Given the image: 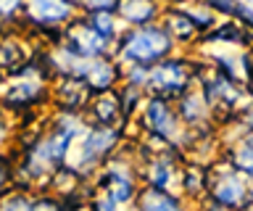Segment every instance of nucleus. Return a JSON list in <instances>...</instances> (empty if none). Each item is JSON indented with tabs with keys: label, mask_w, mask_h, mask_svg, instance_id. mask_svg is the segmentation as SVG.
I'll return each instance as SVG.
<instances>
[{
	"label": "nucleus",
	"mask_w": 253,
	"mask_h": 211,
	"mask_svg": "<svg viewBox=\"0 0 253 211\" xmlns=\"http://www.w3.org/2000/svg\"><path fill=\"white\" fill-rule=\"evenodd\" d=\"M211 108H209V103H206V98L203 95H198V92H185L182 95V106H179V114L177 116H182L187 124H195V122H201L206 114H209Z\"/></svg>",
	"instance_id": "11"
},
{
	"label": "nucleus",
	"mask_w": 253,
	"mask_h": 211,
	"mask_svg": "<svg viewBox=\"0 0 253 211\" xmlns=\"http://www.w3.org/2000/svg\"><path fill=\"white\" fill-rule=\"evenodd\" d=\"M3 211H32V203L21 195H11L5 203H3Z\"/></svg>",
	"instance_id": "14"
},
{
	"label": "nucleus",
	"mask_w": 253,
	"mask_h": 211,
	"mask_svg": "<svg viewBox=\"0 0 253 211\" xmlns=\"http://www.w3.org/2000/svg\"><path fill=\"white\" fill-rule=\"evenodd\" d=\"M145 127L153 132L156 137H161V140H174L182 124H179L177 111L169 106V100L153 98L145 106Z\"/></svg>",
	"instance_id": "5"
},
{
	"label": "nucleus",
	"mask_w": 253,
	"mask_h": 211,
	"mask_svg": "<svg viewBox=\"0 0 253 211\" xmlns=\"http://www.w3.org/2000/svg\"><path fill=\"white\" fill-rule=\"evenodd\" d=\"M171 48H174L171 35L158 24H148V27H132L129 32H124L119 37L116 53L122 61H126V66L150 69L158 61L169 58Z\"/></svg>",
	"instance_id": "1"
},
{
	"label": "nucleus",
	"mask_w": 253,
	"mask_h": 211,
	"mask_svg": "<svg viewBox=\"0 0 253 211\" xmlns=\"http://www.w3.org/2000/svg\"><path fill=\"white\" fill-rule=\"evenodd\" d=\"M74 3H77V5H84L87 13H95V11H108V13H114L119 0H74Z\"/></svg>",
	"instance_id": "12"
},
{
	"label": "nucleus",
	"mask_w": 253,
	"mask_h": 211,
	"mask_svg": "<svg viewBox=\"0 0 253 211\" xmlns=\"http://www.w3.org/2000/svg\"><path fill=\"white\" fill-rule=\"evenodd\" d=\"M84 21H87V27H90L103 42H114L116 40V19H114V13L95 11V13H87Z\"/></svg>",
	"instance_id": "10"
},
{
	"label": "nucleus",
	"mask_w": 253,
	"mask_h": 211,
	"mask_svg": "<svg viewBox=\"0 0 253 211\" xmlns=\"http://www.w3.org/2000/svg\"><path fill=\"white\" fill-rule=\"evenodd\" d=\"M237 3H240V0H206V5H209L211 11L224 13V16H235Z\"/></svg>",
	"instance_id": "13"
},
{
	"label": "nucleus",
	"mask_w": 253,
	"mask_h": 211,
	"mask_svg": "<svg viewBox=\"0 0 253 211\" xmlns=\"http://www.w3.org/2000/svg\"><path fill=\"white\" fill-rule=\"evenodd\" d=\"M119 132L114 127H95L84 135L82 140V151H79V161L82 164H95L100 159H106L108 151L116 145Z\"/></svg>",
	"instance_id": "6"
},
{
	"label": "nucleus",
	"mask_w": 253,
	"mask_h": 211,
	"mask_svg": "<svg viewBox=\"0 0 253 211\" xmlns=\"http://www.w3.org/2000/svg\"><path fill=\"white\" fill-rule=\"evenodd\" d=\"M95 211H116V203L106 195V198H98V201H95Z\"/></svg>",
	"instance_id": "16"
},
{
	"label": "nucleus",
	"mask_w": 253,
	"mask_h": 211,
	"mask_svg": "<svg viewBox=\"0 0 253 211\" xmlns=\"http://www.w3.org/2000/svg\"><path fill=\"white\" fill-rule=\"evenodd\" d=\"M206 190L216 201V206L235 211L237 206L248 203V174L232 167H224V171H216L213 179L206 177Z\"/></svg>",
	"instance_id": "3"
},
{
	"label": "nucleus",
	"mask_w": 253,
	"mask_h": 211,
	"mask_svg": "<svg viewBox=\"0 0 253 211\" xmlns=\"http://www.w3.org/2000/svg\"><path fill=\"white\" fill-rule=\"evenodd\" d=\"M19 8H21V0H0V16H8V13Z\"/></svg>",
	"instance_id": "15"
},
{
	"label": "nucleus",
	"mask_w": 253,
	"mask_h": 211,
	"mask_svg": "<svg viewBox=\"0 0 253 211\" xmlns=\"http://www.w3.org/2000/svg\"><path fill=\"white\" fill-rule=\"evenodd\" d=\"M114 13H119L129 27H148L158 21L161 5L156 0H119Z\"/></svg>",
	"instance_id": "7"
},
{
	"label": "nucleus",
	"mask_w": 253,
	"mask_h": 211,
	"mask_svg": "<svg viewBox=\"0 0 253 211\" xmlns=\"http://www.w3.org/2000/svg\"><path fill=\"white\" fill-rule=\"evenodd\" d=\"M8 179H11V171H8L5 167H0V193H5V187H8Z\"/></svg>",
	"instance_id": "17"
},
{
	"label": "nucleus",
	"mask_w": 253,
	"mask_h": 211,
	"mask_svg": "<svg viewBox=\"0 0 253 211\" xmlns=\"http://www.w3.org/2000/svg\"><path fill=\"white\" fill-rule=\"evenodd\" d=\"M77 11L74 0H27V19L40 27L69 24Z\"/></svg>",
	"instance_id": "4"
},
{
	"label": "nucleus",
	"mask_w": 253,
	"mask_h": 211,
	"mask_svg": "<svg viewBox=\"0 0 253 211\" xmlns=\"http://www.w3.org/2000/svg\"><path fill=\"white\" fill-rule=\"evenodd\" d=\"M119 77H122V69H119L116 61L95 58V61H90V66H87V74H84L82 82L90 90H108L119 82Z\"/></svg>",
	"instance_id": "8"
},
{
	"label": "nucleus",
	"mask_w": 253,
	"mask_h": 211,
	"mask_svg": "<svg viewBox=\"0 0 253 211\" xmlns=\"http://www.w3.org/2000/svg\"><path fill=\"white\" fill-rule=\"evenodd\" d=\"M140 211H182V209H179V201L169 190L145 187L140 193Z\"/></svg>",
	"instance_id": "9"
},
{
	"label": "nucleus",
	"mask_w": 253,
	"mask_h": 211,
	"mask_svg": "<svg viewBox=\"0 0 253 211\" xmlns=\"http://www.w3.org/2000/svg\"><path fill=\"white\" fill-rule=\"evenodd\" d=\"M156 3H158V0H156ZM169 3H174V0H169Z\"/></svg>",
	"instance_id": "18"
},
{
	"label": "nucleus",
	"mask_w": 253,
	"mask_h": 211,
	"mask_svg": "<svg viewBox=\"0 0 253 211\" xmlns=\"http://www.w3.org/2000/svg\"><path fill=\"white\" fill-rule=\"evenodd\" d=\"M145 87L153 92V98L174 100L190 90V66L179 58H164L156 66L148 69Z\"/></svg>",
	"instance_id": "2"
}]
</instances>
